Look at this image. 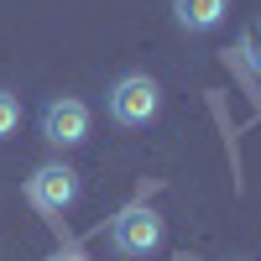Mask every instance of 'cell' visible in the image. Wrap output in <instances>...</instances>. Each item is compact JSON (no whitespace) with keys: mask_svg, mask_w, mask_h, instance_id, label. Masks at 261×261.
Segmentation results:
<instances>
[{"mask_svg":"<svg viewBox=\"0 0 261 261\" xmlns=\"http://www.w3.org/2000/svg\"><path fill=\"white\" fill-rule=\"evenodd\" d=\"M162 110V84L151 73H125L110 89V120L115 125H146Z\"/></svg>","mask_w":261,"mask_h":261,"instance_id":"obj_1","label":"cell"},{"mask_svg":"<svg viewBox=\"0 0 261 261\" xmlns=\"http://www.w3.org/2000/svg\"><path fill=\"white\" fill-rule=\"evenodd\" d=\"M27 199L42 214H63V209L79 199V172L63 167V162H42L32 178H27Z\"/></svg>","mask_w":261,"mask_h":261,"instance_id":"obj_2","label":"cell"},{"mask_svg":"<svg viewBox=\"0 0 261 261\" xmlns=\"http://www.w3.org/2000/svg\"><path fill=\"white\" fill-rule=\"evenodd\" d=\"M110 241H115V251H120V256H151V251L162 246V220H157L146 204H130V209H120V214H115Z\"/></svg>","mask_w":261,"mask_h":261,"instance_id":"obj_3","label":"cell"},{"mask_svg":"<svg viewBox=\"0 0 261 261\" xmlns=\"http://www.w3.org/2000/svg\"><path fill=\"white\" fill-rule=\"evenodd\" d=\"M89 125H94L89 105L73 99V94H63V99H53L47 110H42V136H47L53 146H79V141H89Z\"/></svg>","mask_w":261,"mask_h":261,"instance_id":"obj_4","label":"cell"},{"mask_svg":"<svg viewBox=\"0 0 261 261\" xmlns=\"http://www.w3.org/2000/svg\"><path fill=\"white\" fill-rule=\"evenodd\" d=\"M230 0H172V16H178L183 32H214L225 21Z\"/></svg>","mask_w":261,"mask_h":261,"instance_id":"obj_5","label":"cell"},{"mask_svg":"<svg viewBox=\"0 0 261 261\" xmlns=\"http://www.w3.org/2000/svg\"><path fill=\"white\" fill-rule=\"evenodd\" d=\"M16 125H21V105H16V94H11V89H0V141H6Z\"/></svg>","mask_w":261,"mask_h":261,"instance_id":"obj_6","label":"cell"},{"mask_svg":"<svg viewBox=\"0 0 261 261\" xmlns=\"http://www.w3.org/2000/svg\"><path fill=\"white\" fill-rule=\"evenodd\" d=\"M241 47H246V58H251V68L261 73V21H256V27L246 32V42H241Z\"/></svg>","mask_w":261,"mask_h":261,"instance_id":"obj_7","label":"cell"},{"mask_svg":"<svg viewBox=\"0 0 261 261\" xmlns=\"http://www.w3.org/2000/svg\"><path fill=\"white\" fill-rule=\"evenodd\" d=\"M53 261H89V256H84V251H58Z\"/></svg>","mask_w":261,"mask_h":261,"instance_id":"obj_8","label":"cell"}]
</instances>
